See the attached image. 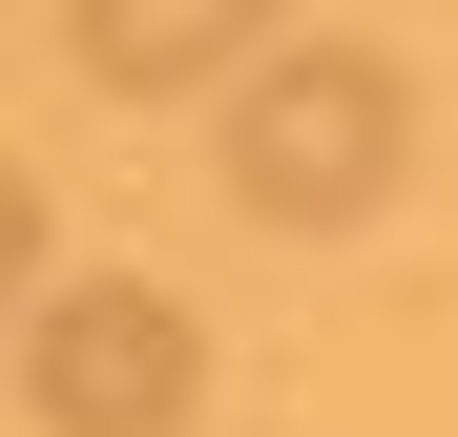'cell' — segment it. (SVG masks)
Returning a JSON list of instances; mask_svg holds the SVG:
<instances>
[{
	"label": "cell",
	"mask_w": 458,
	"mask_h": 437,
	"mask_svg": "<svg viewBox=\"0 0 458 437\" xmlns=\"http://www.w3.org/2000/svg\"><path fill=\"white\" fill-rule=\"evenodd\" d=\"M396 167H417V84L375 42H250V84H229V188H250L271 230H354Z\"/></svg>",
	"instance_id": "obj_1"
},
{
	"label": "cell",
	"mask_w": 458,
	"mask_h": 437,
	"mask_svg": "<svg viewBox=\"0 0 458 437\" xmlns=\"http://www.w3.org/2000/svg\"><path fill=\"white\" fill-rule=\"evenodd\" d=\"M21 396H42V437H167L208 396V333H188V291H146V271L21 291Z\"/></svg>",
	"instance_id": "obj_2"
},
{
	"label": "cell",
	"mask_w": 458,
	"mask_h": 437,
	"mask_svg": "<svg viewBox=\"0 0 458 437\" xmlns=\"http://www.w3.org/2000/svg\"><path fill=\"white\" fill-rule=\"evenodd\" d=\"M292 21V0H63V63H84L105 105H188V84H229Z\"/></svg>",
	"instance_id": "obj_3"
},
{
	"label": "cell",
	"mask_w": 458,
	"mask_h": 437,
	"mask_svg": "<svg viewBox=\"0 0 458 437\" xmlns=\"http://www.w3.org/2000/svg\"><path fill=\"white\" fill-rule=\"evenodd\" d=\"M21 291H42V188L0 167V313H21Z\"/></svg>",
	"instance_id": "obj_4"
}]
</instances>
